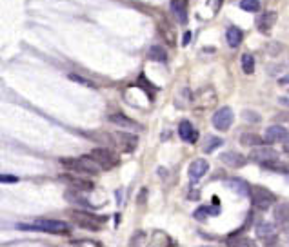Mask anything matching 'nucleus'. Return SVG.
<instances>
[{"label": "nucleus", "mask_w": 289, "mask_h": 247, "mask_svg": "<svg viewBox=\"0 0 289 247\" xmlns=\"http://www.w3.org/2000/svg\"><path fill=\"white\" fill-rule=\"evenodd\" d=\"M17 229L20 231H42L51 234H68L69 225L60 220H37V223H19Z\"/></svg>", "instance_id": "f257e3e1"}, {"label": "nucleus", "mask_w": 289, "mask_h": 247, "mask_svg": "<svg viewBox=\"0 0 289 247\" xmlns=\"http://www.w3.org/2000/svg\"><path fill=\"white\" fill-rule=\"evenodd\" d=\"M60 162H62V165H66L69 171H75V173L97 174L98 171L102 169L100 164H98L97 160H95L91 155L80 156V158H62Z\"/></svg>", "instance_id": "f03ea898"}, {"label": "nucleus", "mask_w": 289, "mask_h": 247, "mask_svg": "<svg viewBox=\"0 0 289 247\" xmlns=\"http://www.w3.org/2000/svg\"><path fill=\"white\" fill-rule=\"evenodd\" d=\"M251 202L256 209L260 211H267V209L276 202V196H274L271 191H267L265 187H260V185H253L249 191Z\"/></svg>", "instance_id": "7ed1b4c3"}, {"label": "nucleus", "mask_w": 289, "mask_h": 247, "mask_svg": "<svg viewBox=\"0 0 289 247\" xmlns=\"http://www.w3.org/2000/svg\"><path fill=\"white\" fill-rule=\"evenodd\" d=\"M69 216L79 227L89 229V231H98L100 225L106 222L104 216H97V214L86 213V211H73V213H69Z\"/></svg>", "instance_id": "20e7f679"}, {"label": "nucleus", "mask_w": 289, "mask_h": 247, "mask_svg": "<svg viewBox=\"0 0 289 247\" xmlns=\"http://www.w3.org/2000/svg\"><path fill=\"white\" fill-rule=\"evenodd\" d=\"M255 232H256V238L262 240L265 245H274V243L278 242V231H276V227L269 222H260L258 225H256Z\"/></svg>", "instance_id": "39448f33"}, {"label": "nucleus", "mask_w": 289, "mask_h": 247, "mask_svg": "<svg viewBox=\"0 0 289 247\" xmlns=\"http://www.w3.org/2000/svg\"><path fill=\"white\" fill-rule=\"evenodd\" d=\"M89 155L97 160L102 169H111V167H115V165L118 164V156L115 155L113 151L106 149V147H97V149H93Z\"/></svg>", "instance_id": "423d86ee"}, {"label": "nucleus", "mask_w": 289, "mask_h": 247, "mask_svg": "<svg viewBox=\"0 0 289 247\" xmlns=\"http://www.w3.org/2000/svg\"><path fill=\"white\" fill-rule=\"evenodd\" d=\"M233 120H235V115H233L231 107H222L213 115V126L218 131H227L233 126Z\"/></svg>", "instance_id": "0eeeda50"}, {"label": "nucleus", "mask_w": 289, "mask_h": 247, "mask_svg": "<svg viewBox=\"0 0 289 247\" xmlns=\"http://www.w3.org/2000/svg\"><path fill=\"white\" fill-rule=\"evenodd\" d=\"M264 140L267 142V144H276V142L289 144V131L285 129L284 126H271L265 129Z\"/></svg>", "instance_id": "6e6552de"}, {"label": "nucleus", "mask_w": 289, "mask_h": 247, "mask_svg": "<svg viewBox=\"0 0 289 247\" xmlns=\"http://www.w3.org/2000/svg\"><path fill=\"white\" fill-rule=\"evenodd\" d=\"M276 19H278V15L274 13V11H265V13H262L256 19V29H258L260 33L267 35L273 29V26L276 24Z\"/></svg>", "instance_id": "1a4fd4ad"}, {"label": "nucleus", "mask_w": 289, "mask_h": 247, "mask_svg": "<svg viewBox=\"0 0 289 247\" xmlns=\"http://www.w3.org/2000/svg\"><path fill=\"white\" fill-rule=\"evenodd\" d=\"M187 4H189V0H171V13L180 24L187 22Z\"/></svg>", "instance_id": "9d476101"}, {"label": "nucleus", "mask_w": 289, "mask_h": 247, "mask_svg": "<svg viewBox=\"0 0 289 247\" xmlns=\"http://www.w3.org/2000/svg\"><path fill=\"white\" fill-rule=\"evenodd\" d=\"M178 135H180L182 140L189 142V144L196 142V138H198V133H196L195 127L191 126V122L187 120H182L180 124H178Z\"/></svg>", "instance_id": "9b49d317"}, {"label": "nucleus", "mask_w": 289, "mask_h": 247, "mask_svg": "<svg viewBox=\"0 0 289 247\" xmlns=\"http://www.w3.org/2000/svg\"><path fill=\"white\" fill-rule=\"evenodd\" d=\"M251 158L255 160V162H258V164H262V162H267V160H271V158H278V153L274 149H271V147L256 145L255 151L251 153Z\"/></svg>", "instance_id": "f8f14e48"}, {"label": "nucleus", "mask_w": 289, "mask_h": 247, "mask_svg": "<svg viewBox=\"0 0 289 247\" xmlns=\"http://www.w3.org/2000/svg\"><path fill=\"white\" fill-rule=\"evenodd\" d=\"M207 169H209L207 160L196 158V160H193L191 164H189V176H191L193 180H198L207 173Z\"/></svg>", "instance_id": "ddd939ff"}, {"label": "nucleus", "mask_w": 289, "mask_h": 247, "mask_svg": "<svg viewBox=\"0 0 289 247\" xmlns=\"http://www.w3.org/2000/svg\"><path fill=\"white\" fill-rule=\"evenodd\" d=\"M220 162H224V164L229 165V167H242V165H245L247 158H245L244 155H240V153H233V151H229V153L220 155Z\"/></svg>", "instance_id": "4468645a"}, {"label": "nucleus", "mask_w": 289, "mask_h": 247, "mask_svg": "<svg viewBox=\"0 0 289 247\" xmlns=\"http://www.w3.org/2000/svg\"><path fill=\"white\" fill-rule=\"evenodd\" d=\"M242 39H244V33H242L236 26L227 28V31H225V40L229 44V48H238L242 44Z\"/></svg>", "instance_id": "2eb2a0df"}, {"label": "nucleus", "mask_w": 289, "mask_h": 247, "mask_svg": "<svg viewBox=\"0 0 289 247\" xmlns=\"http://www.w3.org/2000/svg\"><path fill=\"white\" fill-rule=\"evenodd\" d=\"M225 185H227L231 191H235L236 194H240V196H249L251 187L245 184L244 180H240V178H229Z\"/></svg>", "instance_id": "dca6fc26"}, {"label": "nucleus", "mask_w": 289, "mask_h": 247, "mask_svg": "<svg viewBox=\"0 0 289 247\" xmlns=\"http://www.w3.org/2000/svg\"><path fill=\"white\" fill-rule=\"evenodd\" d=\"M118 138V144H120V147H122V151H126V153H131L135 147H137V136L135 135H128V133H118L117 135Z\"/></svg>", "instance_id": "f3484780"}, {"label": "nucleus", "mask_w": 289, "mask_h": 247, "mask_svg": "<svg viewBox=\"0 0 289 247\" xmlns=\"http://www.w3.org/2000/svg\"><path fill=\"white\" fill-rule=\"evenodd\" d=\"M62 180H66L71 187L79 189V191H91L95 187L93 182H89V180H84V178H79V176H62Z\"/></svg>", "instance_id": "a211bd4d"}, {"label": "nucleus", "mask_w": 289, "mask_h": 247, "mask_svg": "<svg viewBox=\"0 0 289 247\" xmlns=\"http://www.w3.org/2000/svg\"><path fill=\"white\" fill-rule=\"evenodd\" d=\"M274 222L280 223V225H284V223H289V202H284L276 205L274 207Z\"/></svg>", "instance_id": "6ab92c4d"}, {"label": "nucleus", "mask_w": 289, "mask_h": 247, "mask_svg": "<svg viewBox=\"0 0 289 247\" xmlns=\"http://www.w3.org/2000/svg\"><path fill=\"white\" fill-rule=\"evenodd\" d=\"M109 122H113L115 126H122V127H137V122L128 118L122 113H117V115H109Z\"/></svg>", "instance_id": "aec40b11"}, {"label": "nucleus", "mask_w": 289, "mask_h": 247, "mask_svg": "<svg viewBox=\"0 0 289 247\" xmlns=\"http://www.w3.org/2000/svg\"><path fill=\"white\" fill-rule=\"evenodd\" d=\"M240 142L242 145H247V147H256V145H262L265 140H262L258 135H255V133H244V135L240 136Z\"/></svg>", "instance_id": "412c9836"}, {"label": "nucleus", "mask_w": 289, "mask_h": 247, "mask_svg": "<svg viewBox=\"0 0 289 247\" xmlns=\"http://www.w3.org/2000/svg\"><path fill=\"white\" fill-rule=\"evenodd\" d=\"M147 58L149 60H155V62H166L167 60V55H166V49L160 48V46H153L147 53Z\"/></svg>", "instance_id": "4be33fe9"}, {"label": "nucleus", "mask_w": 289, "mask_h": 247, "mask_svg": "<svg viewBox=\"0 0 289 247\" xmlns=\"http://www.w3.org/2000/svg\"><path fill=\"white\" fill-rule=\"evenodd\" d=\"M260 165H262L265 171H276V173H284L285 171V165L280 164L278 158H271V160H267V162H262Z\"/></svg>", "instance_id": "5701e85b"}, {"label": "nucleus", "mask_w": 289, "mask_h": 247, "mask_svg": "<svg viewBox=\"0 0 289 247\" xmlns=\"http://www.w3.org/2000/svg\"><path fill=\"white\" fill-rule=\"evenodd\" d=\"M242 69H244L245 75H251V73L255 71V58H253V55L249 53L242 55Z\"/></svg>", "instance_id": "b1692460"}, {"label": "nucleus", "mask_w": 289, "mask_h": 247, "mask_svg": "<svg viewBox=\"0 0 289 247\" xmlns=\"http://www.w3.org/2000/svg\"><path fill=\"white\" fill-rule=\"evenodd\" d=\"M220 145H222V140L218 136H207L204 145H202V149L206 151V153H211V151L216 149V147H220Z\"/></svg>", "instance_id": "393cba45"}, {"label": "nucleus", "mask_w": 289, "mask_h": 247, "mask_svg": "<svg viewBox=\"0 0 289 247\" xmlns=\"http://www.w3.org/2000/svg\"><path fill=\"white\" fill-rule=\"evenodd\" d=\"M240 10L247 11V13H256L260 10V0H242Z\"/></svg>", "instance_id": "a878e982"}, {"label": "nucleus", "mask_w": 289, "mask_h": 247, "mask_svg": "<svg viewBox=\"0 0 289 247\" xmlns=\"http://www.w3.org/2000/svg\"><path fill=\"white\" fill-rule=\"evenodd\" d=\"M209 213H211V207H200V209H196V211H195V218H196V220H204V218H206ZM211 214H213V213H211Z\"/></svg>", "instance_id": "bb28decb"}, {"label": "nucleus", "mask_w": 289, "mask_h": 247, "mask_svg": "<svg viewBox=\"0 0 289 247\" xmlns=\"http://www.w3.org/2000/svg\"><path fill=\"white\" fill-rule=\"evenodd\" d=\"M0 182H2V184H17V182H19V176H13V174H0Z\"/></svg>", "instance_id": "cd10ccee"}, {"label": "nucleus", "mask_w": 289, "mask_h": 247, "mask_svg": "<svg viewBox=\"0 0 289 247\" xmlns=\"http://www.w3.org/2000/svg\"><path fill=\"white\" fill-rule=\"evenodd\" d=\"M69 78H71V80H75V82H79V84H82V86H89V87H95V84H93V82H89V80H86V78L79 77V75H69Z\"/></svg>", "instance_id": "c85d7f7f"}, {"label": "nucleus", "mask_w": 289, "mask_h": 247, "mask_svg": "<svg viewBox=\"0 0 289 247\" xmlns=\"http://www.w3.org/2000/svg\"><path fill=\"white\" fill-rule=\"evenodd\" d=\"M244 118L245 120H251V122H260V116L256 113H251V111H244Z\"/></svg>", "instance_id": "c756f323"}, {"label": "nucleus", "mask_w": 289, "mask_h": 247, "mask_svg": "<svg viewBox=\"0 0 289 247\" xmlns=\"http://www.w3.org/2000/svg\"><path fill=\"white\" fill-rule=\"evenodd\" d=\"M229 245H255L251 240H236V242H229Z\"/></svg>", "instance_id": "7c9ffc66"}, {"label": "nucleus", "mask_w": 289, "mask_h": 247, "mask_svg": "<svg viewBox=\"0 0 289 247\" xmlns=\"http://www.w3.org/2000/svg\"><path fill=\"white\" fill-rule=\"evenodd\" d=\"M73 245H98L97 242H89V240H80V242H71Z\"/></svg>", "instance_id": "2f4dec72"}, {"label": "nucleus", "mask_w": 289, "mask_h": 247, "mask_svg": "<svg viewBox=\"0 0 289 247\" xmlns=\"http://www.w3.org/2000/svg\"><path fill=\"white\" fill-rule=\"evenodd\" d=\"M278 84H280V86H287V84H289V75H284V77H280Z\"/></svg>", "instance_id": "473e14b6"}, {"label": "nucleus", "mask_w": 289, "mask_h": 247, "mask_svg": "<svg viewBox=\"0 0 289 247\" xmlns=\"http://www.w3.org/2000/svg\"><path fill=\"white\" fill-rule=\"evenodd\" d=\"M278 104H280V106H287L289 107V98L287 97H280L278 98Z\"/></svg>", "instance_id": "72a5a7b5"}, {"label": "nucleus", "mask_w": 289, "mask_h": 247, "mask_svg": "<svg viewBox=\"0 0 289 247\" xmlns=\"http://www.w3.org/2000/svg\"><path fill=\"white\" fill-rule=\"evenodd\" d=\"M189 39H191V35H189V33H186V35H184V44H187V42H189Z\"/></svg>", "instance_id": "f704fd0d"}, {"label": "nucleus", "mask_w": 289, "mask_h": 247, "mask_svg": "<svg viewBox=\"0 0 289 247\" xmlns=\"http://www.w3.org/2000/svg\"><path fill=\"white\" fill-rule=\"evenodd\" d=\"M285 153H289V144H287V147H285Z\"/></svg>", "instance_id": "c9c22d12"}]
</instances>
